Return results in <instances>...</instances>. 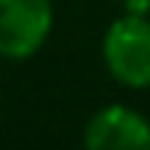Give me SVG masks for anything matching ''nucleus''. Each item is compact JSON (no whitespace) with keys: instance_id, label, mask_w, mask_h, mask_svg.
Masks as SVG:
<instances>
[{"instance_id":"nucleus-1","label":"nucleus","mask_w":150,"mask_h":150,"mask_svg":"<svg viewBox=\"0 0 150 150\" xmlns=\"http://www.w3.org/2000/svg\"><path fill=\"white\" fill-rule=\"evenodd\" d=\"M104 67L126 89H150V18L122 12L101 40Z\"/></svg>"},{"instance_id":"nucleus-2","label":"nucleus","mask_w":150,"mask_h":150,"mask_svg":"<svg viewBox=\"0 0 150 150\" xmlns=\"http://www.w3.org/2000/svg\"><path fill=\"white\" fill-rule=\"evenodd\" d=\"M52 0H0V58L37 55L52 31Z\"/></svg>"},{"instance_id":"nucleus-3","label":"nucleus","mask_w":150,"mask_h":150,"mask_svg":"<svg viewBox=\"0 0 150 150\" xmlns=\"http://www.w3.org/2000/svg\"><path fill=\"white\" fill-rule=\"evenodd\" d=\"M83 144L89 150H147L150 122L126 104H107L86 122Z\"/></svg>"},{"instance_id":"nucleus-4","label":"nucleus","mask_w":150,"mask_h":150,"mask_svg":"<svg viewBox=\"0 0 150 150\" xmlns=\"http://www.w3.org/2000/svg\"><path fill=\"white\" fill-rule=\"evenodd\" d=\"M126 3V12L132 16H150V0H122Z\"/></svg>"}]
</instances>
